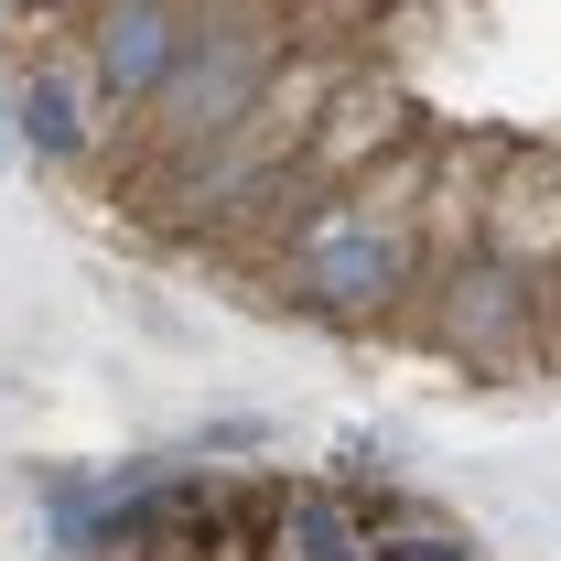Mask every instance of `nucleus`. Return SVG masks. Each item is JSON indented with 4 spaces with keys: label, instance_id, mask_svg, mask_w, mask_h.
<instances>
[{
    "label": "nucleus",
    "instance_id": "obj_12",
    "mask_svg": "<svg viewBox=\"0 0 561 561\" xmlns=\"http://www.w3.org/2000/svg\"><path fill=\"white\" fill-rule=\"evenodd\" d=\"M195 465H238V454H271V421L260 411H216V421H195V443H184Z\"/></svg>",
    "mask_w": 561,
    "mask_h": 561
},
{
    "label": "nucleus",
    "instance_id": "obj_9",
    "mask_svg": "<svg viewBox=\"0 0 561 561\" xmlns=\"http://www.w3.org/2000/svg\"><path fill=\"white\" fill-rule=\"evenodd\" d=\"M33 507H44V551L55 561H140L130 540V507L98 465H44L33 476Z\"/></svg>",
    "mask_w": 561,
    "mask_h": 561
},
{
    "label": "nucleus",
    "instance_id": "obj_10",
    "mask_svg": "<svg viewBox=\"0 0 561 561\" xmlns=\"http://www.w3.org/2000/svg\"><path fill=\"white\" fill-rule=\"evenodd\" d=\"M260 561H356V518L335 476H291L260 496Z\"/></svg>",
    "mask_w": 561,
    "mask_h": 561
},
{
    "label": "nucleus",
    "instance_id": "obj_14",
    "mask_svg": "<svg viewBox=\"0 0 561 561\" xmlns=\"http://www.w3.org/2000/svg\"><path fill=\"white\" fill-rule=\"evenodd\" d=\"M551 356H561V271H551Z\"/></svg>",
    "mask_w": 561,
    "mask_h": 561
},
{
    "label": "nucleus",
    "instance_id": "obj_11",
    "mask_svg": "<svg viewBox=\"0 0 561 561\" xmlns=\"http://www.w3.org/2000/svg\"><path fill=\"white\" fill-rule=\"evenodd\" d=\"M346 518L367 529V540H400V529L421 518V496H411V486H389V476H346Z\"/></svg>",
    "mask_w": 561,
    "mask_h": 561
},
{
    "label": "nucleus",
    "instance_id": "obj_6",
    "mask_svg": "<svg viewBox=\"0 0 561 561\" xmlns=\"http://www.w3.org/2000/svg\"><path fill=\"white\" fill-rule=\"evenodd\" d=\"M421 130L411 87L378 66H335V87H324V108H313V130H302V151H291V184H313V195H335V184H356L378 151H400V140Z\"/></svg>",
    "mask_w": 561,
    "mask_h": 561
},
{
    "label": "nucleus",
    "instance_id": "obj_2",
    "mask_svg": "<svg viewBox=\"0 0 561 561\" xmlns=\"http://www.w3.org/2000/svg\"><path fill=\"white\" fill-rule=\"evenodd\" d=\"M271 271H280V291H291L313 324H335V335H378V324H400L411 291H421L411 227L367 216L356 195H324V206L271 249Z\"/></svg>",
    "mask_w": 561,
    "mask_h": 561
},
{
    "label": "nucleus",
    "instance_id": "obj_7",
    "mask_svg": "<svg viewBox=\"0 0 561 561\" xmlns=\"http://www.w3.org/2000/svg\"><path fill=\"white\" fill-rule=\"evenodd\" d=\"M486 162H496V130L432 140V173H421V206H411V271H421V291H432V280L476 249V216H486ZM421 291H411V302H421ZM400 324H411V313H400Z\"/></svg>",
    "mask_w": 561,
    "mask_h": 561
},
{
    "label": "nucleus",
    "instance_id": "obj_4",
    "mask_svg": "<svg viewBox=\"0 0 561 561\" xmlns=\"http://www.w3.org/2000/svg\"><path fill=\"white\" fill-rule=\"evenodd\" d=\"M184 22L195 11H173V0H76V87H87V108H98V130H130L140 98L162 87V66L184 55Z\"/></svg>",
    "mask_w": 561,
    "mask_h": 561
},
{
    "label": "nucleus",
    "instance_id": "obj_1",
    "mask_svg": "<svg viewBox=\"0 0 561 561\" xmlns=\"http://www.w3.org/2000/svg\"><path fill=\"white\" fill-rule=\"evenodd\" d=\"M280 55H291V0H206L184 22V55L162 66V87L140 98V119H130L140 173H173L206 140H227L260 108V87H271Z\"/></svg>",
    "mask_w": 561,
    "mask_h": 561
},
{
    "label": "nucleus",
    "instance_id": "obj_3",
    "mask_svg": "<svg viewBox=\"0 0 561 561\" xmlns=\"http://www.w3.org/2000/svg\"><path fill=\"white\" fill-rule=\"evenodd\" d=\"M411 335H432L465 378H529V367H551V302L529 280H507L486 249H465L411 302Z\"/></svg>",
    "mask_w": 561,
    "mask_h": 561
},
{
    "label": "nucleus",
    "instance_id": "obj_8",
    "mask_svg": "<svg viewBox=\"0 0 561 561\" xmlns=\"http://www.w3.org/2000/svg\"><path fill=\"white\" fill-rule=\"evenodd\" d=\"M0 119H11V151H33V173H76L98 151V108L76 87L66 55H33V66L0 87Z\"/></svg>",
    "mask_w": 561,
    "mask_h": 561
},
{
    "label": "nucleus",
    "instance_id": "obj_13",
    "mask_svg": "<svg viewBox=\"0 0 561 561\" xmlns=\"http://www.w3.org/2000/svg\"><path fill=\"white\" fill-rule=\"evenodd\" d=\"M389 561H486V540H476V529H443V518H411V529L389 540Z\"/></svg>",
    "mask_w": 561,
    "mask_h": 561
},
{
    "label": "nucleus",
    "instance_id": "obj_16",
    "mask_svg": "<svg viewBox=\"0 0 561 561\" xmlns=\"http://www.w3.org/2000/svg\"><path fill=\"white\" fill-rule=\"evenodd\" d=\"M173 11H206V0H173Z\"/></svg>",
    "mask_w": 561,
    "mask_h": 561
},
{
    "label": "nucleus",
    "instance_id": "obj_5",
    "mask_svg": "<svg viewBox=\"0 0 561 561\" xmlns=\"http://www.w3.org/2000/svg\"><path fill=\"white\" fill-rule=\"evenodd\" d=\"M476 249L551 302V271H561V140H496Z\"/></svg>",
    "mask_w": 561,
    "mask_h": 561
},
{
    "label": "nucleus",
    "instance_id": "obj_15",
    "mask_svg": "<svg viewBox=\"0 0 561 561\" xmlns=\"http://www.w3.org/2000/svg\"><path fill=\"white\" fill-rule=\"evenodd\" d=\"M0 173H11V119H0Z\"/></svg>",
    "mask_w": 561,
    "mask_h": 561
}]
</instances>
